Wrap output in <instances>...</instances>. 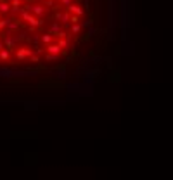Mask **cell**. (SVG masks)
<instances>
[{"instance_id":"obj_21","label":"cell","mask_w":173,"mask_h":180,"mask_svg":"<svg viewBox=\"0 0 173 180\" xmlns=\"http://www.w3.org/2000/svg\"><path fill=\"white\" fill-rule=\"evenodd\" d=\"M4 47H5V45H4V42H0V50H2Z\"/></svg>"},{"instance_id":"obj_22","label":"cell","mask_w":173,"mask_h":180,"mask_svg":"<svg viewBox=\"0 0 173 180\" xmlns=\"http://www.w3.org/2000/svg\"><path fill=\"white\" fill-rule=\"evenodd\" d=\"M2 17H4V14H2V12H0V19H2Z\"/></svg>"},{"instance_id":"obj_17","label":"cell","mask_w":173,"mask_h":180,"mask_svg":"<svg viewBox=\"0 0 173 180\" xmlns=\"http://www.w3.org/2000/svg\"><path fill=\"white\" fill-rule=\"evenodd\" d=\"M59 59V56H55V54H45V61H57Z\"/></svg>"},{"instance_id":"obj_10","label":"cell","mask_w":173,"mask_h":180,"mask_svg":"<svg viewBox=\"0 0 173 180\" xmlns=\"http://www.w3.org/2000/svg\"><path fill=\"white\" fill-rule=\"evenodd\" d=\"M12 50H9V49H2V50H0V63H5V61H9V59H11V56H12Z\"/></svg>"},{"instance_id":"obj_7","label":"cell","mask_w":173,"mask_h":180,"mask_svg":"<svg viewBox=\"0 0 173 180\" xmlns=\"http://www.w3.org/2000/svg\"><path fill=\"white\" fill-rule=\"evenodd\" d=\"M11 2H9V0H0V12H2V14H9V12H11Z\"/></svg>"},{"instance_id":"obj_23","label":"cell","mask_w":173,"mask_h":180,"mask_svg":"<svg viewBox=\"0 0 173 180\" xmlns=\"http://www.w3.org/2000/svg\"><path fill=\"white\" fill-rule=\"evenodd\" d=\"M0 42H2V33H0Z\"/></svg>"},{"instance_id":"obj_19","label":"cell","mask_w":173,"mask_h":180,"mask_svg":"<svg viewBox=\"0 0 173 180\" xmlns=\"http://www.w3.org/2000/svg\"><path fill=\"white\" fill-rule=\"evenodd\" d=\"M59 2H61V5L62 7H68L69 4H73V0H59Z\"/></svg>"},{"instance_id":"obj_6","label":"cell","mask_w":173,"mask_h":180,"mask_svg":"<svg viewBox=\"0 0 173 180\" xmlns=\"http://www.w3.org/2000/svg\"><path fill=\"white\" fill-rule=\"evenodd\" d=\"M40 42L43 43V45H49V43L54 42V35L52 33H43V35H40Z\"/></svg>"},{"instance_id":"obj_18","label":"cell","mask_w":173,"mask_h":180,"mask_svg":"<svg viewBox=\"0 0 173 180\" xmlns=\"http://www.w3.org/2000/svg\"><path fill=\"white\" fill-rule=\"evenodd\" d=\"M69 23H71V24H73V23H80V16L71 14V16H69Z\"/></svg>"},{"instance_id":"obj_13","label":"cell","mask_w":173,"mask_h":180,"mask_svg":"<svg viewBox=\"0 0 173 180\" xmlns=\"http://www.w3.org/2000/svg\"><path fill=\"white\" fill-rule=\"evenodd\" d=\"M81 24L80 23H73V24H71V33H73V35H78V33L81 31Z\"/></svg>"},{"instance_id":"obj_11","label":"cell","mask_w":173,"mask_h":180,"mask_svg":"<svg viewBox=\"0 0 173 180\" xmlns=\"http://www.w3.org/2000/svg\"><path fill=\"white\" fill-rule=\"evenodd\" d=\"M16 30H19V23L14 21V19H9L7 17V31H16Z\"/></svg>"},{"instance_id":"obj_1","label":"cell","mask_w":173,"mask_h":180,"mask_svg":"<svg viewBox=\"0 0 173 180\" xmlns=\"http://www.w3.org/2000/svg\"><path fill=\"white\" fill-rule=\"evenodd\" d=\"M33 52H35V50L30 49V47H16V59L19 63H24V61H28V57H30Z\"/></svg>"},{"instance_id":"obj_15","label":"cell","mask_w":173,"mask_h":180,"mask_svg":"<svg viewBox=\"0 0 173 180\" xmlns=\"http://www.w3.org/2000/svg\"><path fill=\"white\" fill-rule=\"evenodd\" d=\"M28 63H33V64H37V63H40V54H35L33 52L30 57H28Z\"/></svg>"},{"instance_id":"obj_3","label":"cell","mask_w":173,"mask_h":180,"mask_svg":"<svg viewBox=\"0 0 173 180\" xmlns=\"http://www.w3.org/2000/svg\"><path fill=\"white\" fill-rule=\"evenodd\" d=\"M28 9V11H31L33 14H35V16H38V17H43L45 16V7L43 5H30V4H28V5H24Z\"/></svg>"},{"instance_id":"obj_5","label":"cell","mask_w":173,"mask_h":180,"mask_svg":"<svg viewBox=\"0 0 173 180\" xmlns=\"http://www.w3.org/2000/svg\"><path fill=\"white\" fill-rule=\"evenodd\" d=\"M69 12L66 11V12H57L55 14V21H59V23H62V24H68L69 23Z\"/></svg>"},{"instance_id":"obj_8","label":"cell","mask_w":173,"mask_h":180,"mask_svg":"<svg viewBox=\"0 0 173 180\" xmlns=\"http://www.w3.org/2000/svg\"><path fill=\"white\" fill-rule=\"evenodd\" d=\"M11 2V12H21V7H24L23 5V0H9Z\"/></svg>"},{"instance_id":"obj_2","label":"cell","mask_w":173,"mask_h":180,"mask_svg":"<svg viewBox=\"0 0 173 180\" xmlns=\"http://www.w3.org/2000/svg\"><path fill=\"white\" fill-rule=\"evenodd\" d=\"M66 11L69 12V14H76V16H80V17L85 16V9L80 7L78 4H69V5L66 7Z\"/></svg>"},{"instance_id":"obj_16","label":"cell","mask_w":173,"mask_h":180,"mask_svg":"<svg viewBox=\"0 0 173 180\" xmlns=\"http://www.w3.org/2000/svg\"><path fill=\"white\" fill-rule=\"evenodd\" d=\"M5 30H7V17H2L0 19V33L5 31Z\"/></svg>"},{"instance_id":"obj_14","label":"cell","mask_w":173,"mask_h":180,"mask_svg":"<svg viewBox=\"0 0 173 180\" xmlns=\"http://www.w3.org/2000/svg\"><path fill=\"white\" fill-rule=\"evenodd\" d=\"M50 33H52V35H57V33L61 31V24H59V21H55L54 24H52V26H50V30H49Z\"/></svg>"},{"instance_id":"obj_20","label":"cell","mask_w":173,"mask_h":180,"mask_svg":"<svg viewBox=\"0 0 173 180\" xmlns=\"http://www.w3.org/2000/svg\"><path fill=\"white\" fill-rule=\"evenodd\" d=\"M90 24H92V19H86V21L81 23V26H83V28H85V26H90Z\"/></svg>"},{"instance_id":"obj_12","label":"cell","mask_w":173,"mask_h":180,"mask_svg":"<svg viewBox=\"0 0 173 180\" xmlns=\"http://www.w3.org/2000/svg\"><path fill=\"white\" fill-rule=\"evenodd\" d=\"M59 47L64 50V49H69L71 47V42H69V37H66V38H59Z\"/></svg>"},{"instance_id":"obj_9","label":"cell","mask_w":173,"mask_h":180,"mask_svg":"<svg viewBox=\"0 0 173 180\" xmlns=\"http://www.w3.org/2000/svg\"><path fill=\"white\" fill-rule=\"evenodd\" d=\"M16 74H19V73L12 71V69H7V68H0V76H2V78H12V76H16Z\"/></svg>"},{"instance_id":"obj_4","label":"cell","mask_w":173,"mask_h":180,"mask_svg":"<svg viewBox=\"0 0 173 180\" xmlns=\"http://www.w3.org/2000/svg\"><path fill=\"white\" fill-rule=\"evenodd\" d=\"M45 52L49 54H55V56H61V52H62V49L59 47V43H49V45H45Z\"/></svg>"}]
</instances>
